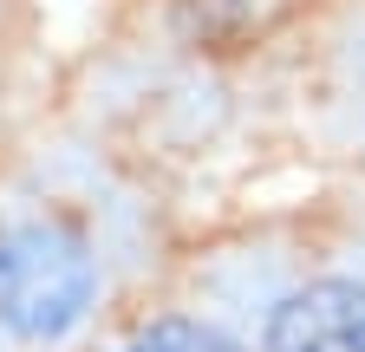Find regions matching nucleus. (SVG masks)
<instances>
[{
	"mask_svg": "<svg viewBox=\"0 0 365 352\" xmlns=\"http://www.w3.org/2000/svg\"><path fill=\"white\" fill-rule=\"evenodd\" d=\"M91 294L98 268L91 248L59 222H20L0 235V326L20 339H66Z\"/></svg>",
	"mask_w": 365,
	"mask_h": 352,
	"instance_id": "nucleus-1",
	"label": "nucleus"
},
{
	"mask_svg": "<svg viewBox=\"0 0 365 352\" xmlns=\"http://www.w3.org/2000/svg\"><path fill=\"white\" fill-rule=\"evenodd\" d=\"M267 352H365V287L307 281L267 314Z\"/></svg>",
	"mask_w": 365,
	"mask_h": 352,
	"instance_id": "nucleus-2",
	"label": "nucleus"
},
{
	"mask_svg": "<svg viewBox=\"0 0 365 352\" xmlns=\"http://www.w3.org/2000/svg\"><path fill=\"white\" fill-rule=\"evenodd\" d=\"M124 352H235L222 333H209V326H196V320H157V326H144Z\"/></svg>",
	"mask_w": 365,
	"mask_h": 352,
	"instance_id": "nucleus-3",
	"label": "nucleus"
}]
</instances>
